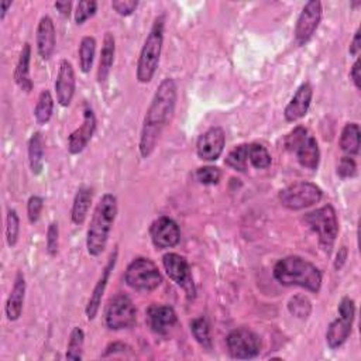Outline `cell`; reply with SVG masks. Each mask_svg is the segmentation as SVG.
I'll list each match as a JSON object with an SVG mask.
<instances>
[{
  "instance_id": "obj_1",
  "label": "cell",
  "mask_w": 361,
  "mask_h": 361,
  "mask_svg": "<svg viewBox=\"0 0 361 361\" xmlns=\"http://www.w3.org/2000/svg\"><path fill=\"white\" fill-rule=\"evenodd\" d=\"M176 98L178 93L175 81L172 78H165L157 88L144 117L139 143V150L143 158H148L153 154L164 128L174 114Z\"/></svg>"
},
{
  "instance_id": "obj_2",
  "label": "cell",
  "mask_w": 361,
  "mask_h": 361,
  "mask_svg": "<svg viewBox=\"0 0 361 361\" xmlns=\"http://www.w3.org/2000/svg\"><path fill=\"white\" fill-rule=\"evenodd\" d=\"M274 278L285 286H300L318 293L322 286V272L308 260L289 256L279 260L274 267Z\"/></svg>"
},
{
  "instance_id": "obj_3",
  "label": "cell",
  "mask_w": 361,
  "mask_h": 361,
  "mask_svg": "<svg viewBox=\"0 0 361 361\" xmlns=\"http://www.w3.org/2000/svg\"><path fill=\"white\" fill-rule=\"evenodd\" d=\"M117 215V199L112 194H105L95 208L86 236V249L92 257L100 256L107 245V240Z\"/></svg>"
},
{
  "instance_id": "obj_4",
  "label": "cell",
  "mask_w": 361,
  "mask_h": 361,
  "mask_svg": "<svg viewBox=\"0 0 361 361\" xmlns=\"http://www.w3.org/2000/svg\"><path fill=\"white\" fill-rule=\"evenodd\" d=\"M164 43V17H157L144 41L137 63V79L141 84H148L158 68L160 56Z\"/></svg>"
},
{
  "instance_id": "obj_5",
  "label": "cell",
  "mask_w": 361,
  "mask_h": 361,
  "mask_svg": "<svg viewBox=\"0 0 361 361\" xmlns=\"http://www.w3.org/2000/svg\"><path fill=\"white\" fill-rule=\"evenodd\" d=\"M285 147L288 151L296 155L298 162L304 168L316 169L321 161L319 144L314 136L308 133L304 126L295 128L285 139Z\"/></svg>"
},
{
  "instance_id": "obj_6",
  "label": "cell",
  "mask_w": 361,
  "mask_h": 361,
  "mask_svg": "<svg viewBox=\"0 0 361 361\" xmlns=\"http://www.w3.org/2000/svg\"><path fill=\"white\" fill-rule=\"evenodd\" d=\"M305 222L315 233H318L322 249L326 253H330L339 233V220L335 208L332 205H325L311 213H307Z\"/></svg>"
},
{
  "instance_id": "obj_7",
  "label": "cell",
  "mask_w": 361,
  "mask_h": 361,
  "mask_svg": "<svg viewBox=\"0 0 361 361\" xmlns=\"http://www.w3.org/2000/svg\"><path fill=\"white\" fill-rule=\"evenodd\" d=\"M125 281L136 291L150 292L161 285L162 277L158 267L150 259L139 257L129 264L125 274Z\"/></svg>"
},
{
  "instance_id": "obj_8",
  "label": "cell",
  "mask_w": 361,
  "mask_h": 361,
  "mask_svg": "<svg viewBox=\"0 0 361 361\" xmlns=\"http://www.w3.org/2000/svg\"><path fill=\"white\" fill-rule=\"evenodd\" d=\"M322 197V190L312 183H307V180H298V183L284 188L278 195L282 206L289 210H302L314 206L321 202Z\"/></svg>"
},
{
  "instance_id": "obj_9",
  "label": "cell",
  "mask_w": 361,
  "mask_h": 361,
  "mask_svg": "<svg viewBox=\"0 0 361 361\" xmlns=\"http://www.w3.org/2000/svg\"><path fill=\"white\" fill-rule=\"evenodd\" d=\"M339 318L333 321L326 332V343L332 350L341 347L351 333V326L355 315L354 300L344 296L339 304Z\"/></svg>"
},
{
  "instance_id": "obj_10",
  "label": "cell",
  "mask_w": 361,
  "mask_h": 361,
  "mask_svg": "<svg viewBox=\"0 0 361 361\" xmlns=\"http://www.w3.org/2000/svg\"><path fill=\"white\" fill-rule=\"evenodd\" d=\"M136 308L128 295L113 296L105 311V323L110 330H122L136 323Z\"/></svg>"
},
{
  "instance_id": "obj_11",
  "label": "cell",
  "mask_w": 361,
  "mask_h": 361,
  "mask_svg": "<svg viewBox=\"0 0 361 361\" xmlns=\"http://www.w3.org/2000/svg\"><path fill=\"white\" fill-rule=\"evenodd\" d=\"M226 343L230 355L237 360L256 358L261 350L260 337L253 330L246 328H238L230 332Z\"/></svg>"
},
{
  "instance_id": "obj_12",
  "label": "cell",
  "mask_w": 361,
  "mask_h": 361,
  "mask_svg": "<svg viewBox=\"0 0 361 361\" xmlns=\"http://www.w3.org/2000/svg\"><path fill=\"white\" fill-rule=\"evenodd\" d=\"M162 266L167 275L180 288H183L188 299L195 298V284L191 274V267L185 257L176 253H168L162 257Z\"/></svg>"
},
{
  "instance_id": "obj_13",
  "label": "cell",
  "mask_w": 361,
  "mask_h": 361,
  "mask_svg": "<svg viewBox=\"0 0 361 361\" xmlns=\"http://www.w3.org/2000/svg\"><path fill=\"white\" fill-rule=\"evenodd\" d=\"M321 19H322V3L318 2V0H311V2H308L304 6L296 22L295 40L299 45H305L312 38L316 29L319 27Z\"/></svg>"
},
{
  "instance_id": "obj_14",
  "label": "cell",
  "mask_w": 361,
  "mask_h": 361,
  "mask_svg": "<svg viewBox=\"0 0 361 361\" xmlns=\"http://www.w3.org/2000/svg\"><path fill=\"white\" fill-rule=\"evenodd\" d=\"M150 236L157 249H172L180 240L179 226L169 217L161 216L153 222L150 227Z\"/></svg>"
},
{
  "instance_id": "obj_15",
  "label": "cell",
  "mask_w": 361,
  "mask_h": 361,
  "mask_svg": "<svg viewBox=\"0 0 361 361\" xmlns=\"http://www.w3.org/2000/svg\"><path fill=\"white\" fill-rule=\"evenodd\" d=\"M226 136L222 128H212L206 130L197 143L198 157L203 161H216L224 150Z\"/></svg>"
},
{
  "instance_id": "obj_16",
  "label": "cell",
  "mask_w": 361,
  "mask_h": 361,
  "mask_svg": "<svg viewBox=\"0 0 361 361\" xmlns=\"http://www.w3.org/2000/svg\"><path fill=\"white\" fill-rule=\"evenodd\" d=\"M75 93V72L72 68V64L68 59H63L59 63V70L55 81V95L56 102L67 107L71 105L72 98Z\"/></svg>"
},
{
  "instance_id": "obj_17",
  "label": "cell",
  "mask_w": 361,
  "mask_h": 361,
  "mask_svg": "<svg viewBox=\"0 0 361 361\" xmlns=\"http://www.w3.org/2000/svg\"><path fill=\"white\" fill-rule=\"evenodd\" d=\"M95 130H96L95 113L88 105H85L82 125L75 132H72L71 136L68 137V151L74 155L82 153L85 147L89 144L91 139L93 137Z\"/></svg>"
},
{
  "instance_id": "obj_18",
  "label": "cell",
  "mask_w": 361,
  "mask_h": 361,
  "mask_svg": "<svg viewBox=\"0 0 361 361\" xmlns=\"http://www.w3.org/2000/svg\"><path fill=\"white\" fill-rule=\"evenodd\" d=\"M312 98H314L312 85L309 82L300 85L284 110V116H285L286 122L292 123V122H296V120H299V118L305 117L311 107Z\"/></svg>"
},
{
  "instance_id": "obj_19",
  "label": "cell",
  "mask_w": 361,
  "mask_h": 361,
  "mask_svg": "<svg viewBox=\"0 0 361 361\" xmlns=\"http://www.w3.org/2000/svg\"><path fill=\"white\" fill-rule=\"evenodd\" d=\"M176 322L178 316L174 308L168 305H153L147 311V323L150 329L160 336L168 335Z\"/></svg>"
},
{
  "instance_id": "obj_20",
  "label": "cell",
  "mask_w": 361,
  "mask_h": 361,
  "mask_svg": "<svg viewBox=\"0 0 361 361\" xmlns=\"http://www.w3.org/2000/svg\"><path fill=\"white\" fill-rule=\"evenodd\" d=\"M116 260H117V250H114L110 257H109V263L106 264L98 284L95 285L93 291H92V295L88 300V305H86V316L89 321H93L99 312V308H100V304H102V296L105 293V289L107 286V282H109V277H110V272L113 271L114 266H116Z\"/></svg>"
},
{
  "instance_id": "obj_21",
  "label": "cell",
  "mask_w": 361,
  "mask_h": 361,
  "mask_svg": "<svg viewBox=\"0 0 361 361\" xmlns=\"http://www.w3.org/2000/svg\"><path fill=\"white\" fill-rule=\"evenodd\" d=\"M55 26L51 17H41L37 27V51L43 59H49L55 51Z\"/></svg>"
},
{
  "instance_id": "obj_22",
  "label": "cell",
  "mask_w": 361,
  "mask_h": 361,
  "mask_svg": "<svg viewBox=\"0 0 361 361\" xmlns=\"http://www.w3.org/2000/svg\"><path fill=\"white\" fill-rule=\"evenodd\" d=\"M24 295H26V279L22 272H17L13 288L10 291V295L6 300V307H5L6 316L10 322H15L22 316Z\"/></svg>"
},
{
  "instance_id": "obj_23",
  "label": "cell",
  "mask_w": 361,
  "mask_h": 361,
  "mask_svg": "<svg viewBox=\"0 0 361 361\" xmlns=\"http://www.w3.org/2000/svg\"><path fill=\"white\" fill-rule=\"evenodd\" d=\"M114 52H116V41L112 33H106L103 38V45L100 51V61H99V68H98V81L100 84L106 82L112 67L114 61Z\"/></svg>"
},
{
  "instance_id": "obj_24",
  "label": "cell",
  "mask_w": 361,
  "mask_h": 361,
  "mask_svg": "<svg viewBox=\"0 0 361 361\" xmlns=\"http://www.w3.org/2000/svg\"><path fill=\"white\" fill-rule=\"evenodd\" d=\"M30 59H31V45L26 43L20 52L16 71H15V81L24 92L33 91V81L30 79Z\"/></svg>"
},
{
  "instance_id": "obj_25",
  "label": "cell",
  "mask_w": 361,
  "mask_h": 361,
  "mask_svg": "<svg viewBox=\"0 0 361 361\" xmlns=\"http://www.w3.org/2000/svg\"><path fill=\"white\" fill-rule=\"evenodd\" d=\"M93 192L88 187H82L78 190L74 203H72V210H71V219L75 224H82L88 216L91 203H92Z\"/></svg>"
},
{
  "instance_id": "obj_26",
  "label": "cell",
  "mask_w": 361,
  "mask_h": 361,
  "mask_svg": "<svg viewBox=\"0 0 361 361\" xmlns=\"http://www.w3.org/2000/svg\"><path fill=\"white\" fill-rule=\"evenodd\" d=\"M360 126L357 123H347L341 132L339 146L347 157L357 155L360 153Z\"/></svg>"
},
{
  "instance_id": "obj_27",
  "label": "cell",
  "mask_w": 361,
  "mask_h": 361,
  "mask_svg": "<svg viewBox=\"0 0 361 361\" xmlns=\"http://www.w3.org/2000/svg\"><path fill=\"white\" fill-rule=\"evenodd\" d=\"M44 139L40 132H36L29 141V162L31 172L40 175L44 167Z\"/></svg>"
},
{
  "instance_id": "obj_28",
  "label": "cell",
  "mask_w": 361,
  "mask_h": 361,
  "mask_svg": "<svg viewBox=\"0 0 361 361\" xmlns=\"http://www.w3.org/2000/svg\"><path fill=\"white\" fill-rule=\"evenodd\" d=\"M52 110H54V99L49 91H43L38 96L37 105L34 107V117H36V122L38 125H47L51 116H52Z\"/></svg>"
},
{
  "instance_id": "obj_29",
  "label": "cell",
  "mask_w": 361,
  "mask_h": 361,
  "mask_svg": "<svg viewBox=\"0 0 361 361\" xmlns=\"http://www.w3.org/2000/svg\"><path fill=\"white\" fill-rule=\"evenodd\" d=\"M95 49H96V40L91 36H86L81 40L79 44V67L82 72L88 74L92 68L93 58H95Z\"/></svg>"
},
{
  "instance_id": "obj_30",
  "label": "cell",
  "mask_w": 361,
  "mask_h": 361,
  "mask_svg": "<svg viewBox=\"0 0 361 361\" xmlns=\"http://www.w3.org/2000/svg\"><path fill=\"white\" fill-rule=\"evenodd\" d=\"M247 162H249V144H240L234 147L229 153L224 161L227 167L240 172H245L247 169Z\"/></svg>"
},
{
  "instance_id": "obj_31",
  "label": "cell",
  "mask_w": 361,
  "mask_h": 361,
  "mask_svg": "<svg viewBox=\"0 0 361 361\" xmlns=\"http://www.w3.org/2000/svg\"><path fill=\"white\" fill-rule=\"evenodd\" d=\"M191 332L195 340L206 350L212 348V339H210V328L205 316H199L191 322Z\"/></svg>"
},
{
  "instance_id": "obj_32",
  "label": "cell",
  "mask_w": 361,
  "mask_h": 361,
  "mask_svg": "<svg viewBox=\"0 0 361 361\" xmlns=\"http://www.w3.org/2000/svg\"><path fill=\"white\" fill-rule=\"evenodd\" d=\"M288 311L298 319H308L312 312V304L305 295H293L288 302Z\"/></svg>"
},
{
  "instance_id": "obj_33",
  "label": "cell",
  "mask_w": 361,
  "mask_h": 361,
  "mask_svg": "<svg viewBox=\"0 0 361 361\" xmlns=\"http://www.w3.org/2000/svg\"><path fill=\"white\" fill-rule=\"evenodd\" d=\"M249 161L254 168L266 169L271 165L272 160L268 150L264 146L259 143H253V144H249Z\"/></svg>"
},
{
  "instance_id": "obj_34",
  "label": "cell",
  "mask_w": 361,
  "mask_h": 361,
  "mask_svg": "<svg viewBox=\"0 0 361 361\" xmlns=\"http://www.w3.org/2000/svg\"><path fill=\"white\" fill-rule=\"evenodd\" d=\"M84 341H85V333L81 328H74L70 336L68 347H67V358L70 360H82V351H84Z\"/></svg>"
},
{
  "instance_id": "obj_35",
  "label": "cell",
  "mask_w": 361,
  "mask_h": 361,
  "mask_svg": "<svg viewBox=\"0 0 361 361\" xmlns=\"http://www.w3.org/2000/svg\"><path fill=\"white\" fill-rule=\"evenodd\" d=\"M19 233H20L19 215H17L16 210L10 209L8 212V217H6V240H8V245L10 247H15L17 245Z\"/></svg>"
},
{
  "instance_id": "obj_36",
  "label": "cell",
  "mask_w": 361,
  "mask_h": 361,
  "mask_svg": "<svg viewBox=\"0 0 361 361\" xmlns=\"http://www.w3.org/2000/svg\"><path fill=\"white\" fill-rule=\"evenodd\" d=\"M197 178L203 185H216L222 178V171L217 167H202L197 171Z\"/></svg>"
},
{
  "instance_id": "obj_37",
  "label": "cell",
  "mask_w": 361,
  "mask_h": 361,
  "mask_svg": "<svg viewBox=\"0 0 361 361\" xmlns=\"http://www.w3.org/2000/svg\"><path fill=\"white\" fill-rule=\"evenodd\" d=\"M98 10V3L95 0H84V2H79L77 6V12H75V22L77 24H84L88 19H91L92 16H95Z\"/></svg>"
},
{
  "instance_id": "obj_38",
  "label": "cell",
  "mask_w": 361,
  "mask_h": 361,
  "mask_svg": "<svg viewBox=\"0 0 361 361\" xmlns=\"http://www.w3.org/2000/svg\"><path fill=\"white\" fill-rule=\"evenodd\" d=\"M43 206H44V199L41 197H38V195L30 197V199L27 202V216H29L30 223L34 224L38 222Z\"/></svg>"
},
{
  "instance_id": "obj_39",
  "label": "cell",
  "mask_w": 361,
  "mask_h": 361,
  "mask_svg": "<svg viewBox=\"0 0 361 361\" xmlns=\"http://www.w3.org/2000/svg\"><path fill=\"white\" fill-rule=\"evenodd\" d=\"M337 175L343 179L353 178L357 175V164L351 157H341L339 165H337Z\"/></svg>"
},
{
  "instance_id": "obj_40",
  "label": "cell",
  "mask_w": 361,
  "mask_h": 361,
  "mask_svg": "<svg viewBox=\"0 0 361 361\" xmlns=\"http://www.w3.org/2000/svg\"><path fill=\"white\" fill-rule=\"evenodd\" d=\"M58 237H59L58 223L52 222L47 230V252L49 256H55L58 253Z\"/></svg>"
},
{
  "instance_id": "obj_41",
  "label": "cell",
  "mask_w": 361,
  "mask_h": 361,
  "mask_svg": "<svg viewBox=\"0 0 361 361\" xmlns=\"http://www.w3.org/2000/svg\"><path fill=\"white\" fill-rule=\"evenodd\" d=\"M137 6H139L137 0H114V2H112V8L120 16L133 15V12H136Z\"/></svg>"
},
{
  "instance_id": "obj_42",
  "label": "cell",
  "mask_w": 361,
  "mask_h": 361,
  "mask_svg": "<svg viewBox=\"0 0 361 361\" xmlns=\"http://www.w3.org/2000/svg\"><path fill=\"white\" fill-rule=\"evenodd\" d=\"M350 78H351L354 86L357 89H360V79H361V77H360V59L358 58L355 59V63L353 64V67L350 70Z\"/></svg>"
},
{
  "instance_id": "obj_43",
  "label": "cell",
  "mask_w": 361,
  "mask_h": 361,
  "mask_svg": "<svg viewBox=\"0 0 361 361\" xmlns=\"http://www.w3.org/2000/svg\"><path fill=\"white\" fill-rule=\"evenodd\" d=\"M360 30H357L355 31V34H354V37H353V40H351V44H350V48H348V51H350V54L353 55V56H358V54H360V49H361V38H360Z\"/></svg>"
},
{
  "instance_id": "obj_44",
  "label": "cell",
  "mask_w": 361,
  "mask_h": 361,
  "mask_svg": "<svg viewBox=\"0 0 361 361\" xmlns=\"http://www.w3.org/2000/svg\"><path fill=\"white\" fill-rule=\"evenodd\" d=\"M54 6L59 13L66 16V17H68L71 15V8H72L71 2H55Z\"/></svg>"
},
{
  "instance_id": "obj_45",
  "label": "cell",
  "mask_w": 361,
  "mask_h": 361,
  "mask_svg": "<svg viewBox=\"0 0 361 361\" xmlns=\"http://www.w3.org/2000/svg\"><path fill=\"white\" fill-rule=\"evenodd\" d=\"M346 260H347V249H346V247H341V249L339 250L337 256H336V261H335V268H336V270H340V268H341V267L344 266Z\"/></svg>"
},
{
  "instance_id": "obj_46",
  "label": "cell",
  "mask_w": 361,
  "mask_h": 361,
  "mask_svg": "<svg viewBox=\"0 0 361 361\" xmlns=\"http://www.w3.org/2000/svg\"><path fill=\"white\" fill-rule=\"evenodd\" d=\"M0 8H2V15H0V19L5 20L9 8H12V2H2V3H0Z\"/></svg>"
}]
</instances>
